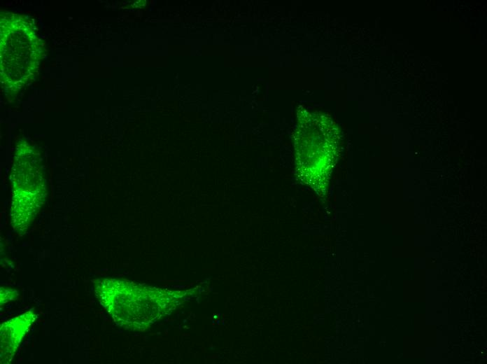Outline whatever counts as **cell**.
I'll return each instance as SVG.
<instances>
[{
    "label": "cell",
    "mask_w": 487,
    "mask_h": 364,
    "mask_svg": "<svg viewBox=\"0 0 487 364\" xmlns=\"http://www.w3.org/2000/svg\"><path fill=\"white\" fill-rule=\"evenodd\" d=\"M92 289L101 307L118 326L143 331L171 307V292L125 279H95Z\"/></svg>",
    "instance_id": "1"
},
{
    "label": "cell",
    "mask_w": 487,
    "mask_h": 364,
    "mask_svg": "<svg viewBox=\"0 0 487 364\" xmlns=\"http://www.w3.org/2000/svg\"><path fill=\"white\" fill-rule=\"evenodd\" d=\"M37 318L33 310H29L0 326L1 363H10L22 341Z\"/></svg>",
    "instance_id": "2"
},
{
    "label": "cell",
    "mask_w": 487,
    "mask_h": 364,
    "mask_svg": "<svg viewBox=\"0 0 487 364\" xmlns=\"http://www.w3.org/2000/svg\"><path fill=\"white\" fill-rule=\"evenodd\" d=\"M1 307L4 305L6 302L15 300L19 296V293L12 288H5L4 287H1Z\"/></svg>",
    "instance_id": "3"
}]
</instances>
